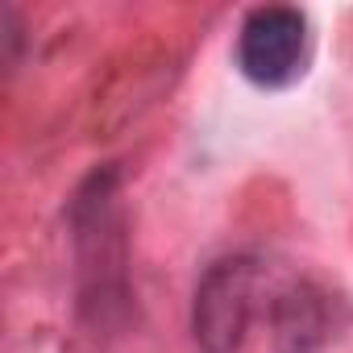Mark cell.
Instances as JSON below:
<instances>
[{"label": "cell", "mask_w": 353, "mask_h": 353, "mask_svg": "<svg viewBox=\"0 0 353 353\" xmlns=\"http://www.w3.org/2000/svg\"><path fill=\"white\" fill-rule=\"evenodd\" d=\"M307 63V17L287 5L254 9L237 30V71L254 88H291Z\"/></svg>", "instance_id": "6da1fadb"}, {"label": "cell", "mask_w": 353, "mask_h": 353, "mask_svg": "<svg viewBox=\"0 0 353 353\" xmlns=\"http://www.w3.org/2000/svg\"><path fill=\"white\" fill-rule=\"evenodd\" d=\"M254 295H258V262L254 258H225L208 266L196 291V345L204 353H237L254 316Z\"/></svg>", "instance_id": "7a4b0ae2"}, {"label": "cell", "mask_w": 353, "mask_h": 353, "mask_svg": "<svg viewBox=\"0 0 353 353\" xmlns=\"http://www.w3.org/2000/svg\"><path fill=\"white\" fill-rule=\"evenodd\" d=\"M328 336V303L312 287H287L274 299L279 353H316Z\"/></svg>", "instance_id": "3957f363"}]
</instances>
